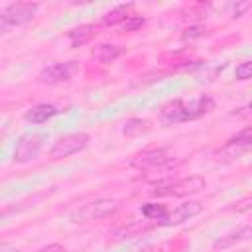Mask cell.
<instances>
[{"label":"cell","mask_w":252,"mask_h":252,"mask_svg":"<svg viewBox=\"0 0 252 252\" xmlns=\"http://www.w3.org/2000/svg\"><path fill=\"white\" fill-rule=\"evenodd\" d=\"M77 65L75 61H67V63H51L47 67H43L37 75V81L43 85H57L63 81H69L75 73Z\"/></svg>","instance_id":"7"},{"label":"cell","mask_w":252,"mask_h":252,"mask_svg":"<svg viewBox=\"0 0 252 252\" xmlns=\"http://www.w3.org/2000/svg\"><path fill=\"white\" fill-rule=\"evenodd\" d=\"M93 35H94V26H91V24H81V26L69 30V33H67L73 47H81V45L89 43L93 39Z\"/></svg>","instance_id":"13"},{"label":"cell","mask_w":252,"mask_h":252,"mask_svg":"<svg viewBox=\"0 0 252 252\" xmlns=\"http://www.w3.org/2000/svg\"><path fill=\"white\" fill-rule=\"evenodd\" d=\"M37 252H67V250H65V246H61V244H47V246L39 248Z\"/></svg>","instance_id":"21"},{"label":"cell","mask_w":252,"mask_h":252,"mask_svg":"<svg viewBox=\"0 0 252 252\" xmlns=\"http://www.w3.org/2000/svg\"><path fill=\"white\" fill-rule=\"evenodd\" d=\"M201 211H203V207H201V203H199V201H187V203H183V205L175 207L173 211H169V215L165 217V220H163L161 224H163V226L181 224V222H185V220L193 219L195 215H199Z\"/></svg>","instance_id":"10"},{"label":"cell","mask_w":252,"mask_h":252,"mask_svg":"<svg viewBox=\"0 0 252 252\" xmlns=\"http://www.w3.org/2000/svg\"><path fill=\"white\" fill-rule=\"evenodd\" d=\"M246 108H248V110H250V112H252V100H250V102H248V106H246Z\"/></svg>","instance_id":"23"},{"label":"cell","mask_w":252,"mask_h":252,"mask_svg":"<svg viewBox=\"0 0 252 252\" xmlns=\"http://www.w3.org/2000/svg\"><path fill=\"white\" fill-rule=\"evenodd\" d=\"M171 159H173V156L167 148H158V150H148L144 154H138L130 163L138 169H156V167L169 163Z\"/></svg>","instance_id":"9"},{"label":"cell","mask_w":252,"mask_h":252,"mask_svg":"<svg viewBox=\"0 0 252 252\" xmlns=\"http://www.w3.org/2000/svg\"><path fill=\"white\" fill-rule=\"evenodd\" d=\"M59 112H61V110H59L57 106L47 104V102H41V104H35V106H32V108H28L26 114H24V118H26L28 122H32V124H43V122H47L49 118L57 116Z\"/></svg>","instance_id":"12"},{"label":"cell","mask_w":252,"mask_h":252,"mask_svg":"<svg viewBox=\"0 0 252 252\" xmlns=\"http://www.w3.org/2000/svg\"><path fill=\"white\" fill-rule=\"evenodd\" d=\"M87 146H89V134H85V132H71V134L61 136V138L51 146L49 158H53V159L69 158V156H73V154L83 152Z\"/></svg>","instance_id":"4"},{"label":"cell","mask_w":252,"mask_h":252,"mask_svg":"<svg viewBox=\"0 0 252 252\" xmlns=\"http://www.w3.org/2000/svg\"><path fill=\"white\" fill-rule=\"evenodd\" d=\"M140 252H150V250H148V248H146V250H140Z\"/></svg>","instance_id":"24"},{"label":"cell","mask_w":252,"mask_h":252,"mask_svg":"<svg viewBox=\"0 0 252 252\" xmlns=\"http://www.w3.org/2000/svg\"><path fill=\"white\" fill-rule=\"evenodd\" d=\"M205 189V179L199 175H191V177H183V179H175L169 183H159L152 195H165V197H185L191 193H197Z\"/></svg>","instance_id":"3"},{"label":"cell","mask_w":252,"mask_h":252,"mask_svg":"<svg viewBox=\"0 0 252 252\" xmlns=\"http://www.w3.org/2000/svg\"><path fill=\"white\" fill-rule=\"evenodd\" d=\"M142 24H144L142 16H130L122 26H124V32H136L138 28H142Z\"/></svg>","instance_id":"20"},{"label":"cell","mask_w":252,"mask_h":252,"mask_svg":"<svg viewBox=\"0 0 252 252\" xmlns=\"http://www.w3.org/2000/svg\"><path fill=\"white\" fill-rule=\"evenodd\" d=\"M134 8V4H120L116 8H112L104 18H102V24L104 26H116V24H124L128 18H130V10Z\"/></svg>","instance_id":"16"},{"label":"cell","mask_w":252,"mask_h":252,"mask_svg":"<svg viewBox=\"0 0 252 252\" xmlns=\"http://www.w3.org/2000/svg\"><path fill=\"white\" fill-rule=\"evenodd\" d=\"M246 240H252V226H240L236 230L226 232L224 236H220V238L215 240L213 248L215 250H219V248L224 250V248H230V246L240 244V242H246Z\"/></svg>","instance_id":"11"},{"label":"cell","mask_w":252,"mask_h":252,"mask_svg":"<svg viewBox=\"0 0 252 252\" xmlns=\"http://www.w3.org/2000/svg\"><path fill=\"white\" fill-rule=\"evenodd\" d=\"M234 77H236L238 81H246V79H252V59L238 63V65H236V69H234Z\"/></svg>","instance_id":"19"},{"label":"cell","mask_w":252,"mask_h":252,"mask_svg":"<svg viewBox=\"0 0 252 252\" xmlns=\"http://www.w3.org/2000/svg\"><path fill=\"white\" fill-rule=\"evenodd\" d=\"M41 134L37 132H26L18 138L16 142V148H14V161L16 163H28L32 159H35L39 156V150H41Z\"/></svg>","instance_id":"5"},{"label":"cell","mask_w":252,"mask_h":252,"mask_svg":"<svg viewBox=\"0 0 252 252\" xmlns=\"http://www.w3.org/2000/svg\"><path fill=\"white\" fill-rule=\"evenodd\" d=\"M213 108H215V100L209 94H201V96H195L191 100L175 98V100H169L161 106L159 118L165 124H179V122L197 120V118L209 114Z\"/></svg>","instance_id":"1"},{"label":"cell","mask_w":252,"mask_h":252,"mask_svg":"<svg viewBox=\"0 0 252 252\" xmlns=\"http://www.w3.org/2000/svg\"><path fill=\"white\" fill-rule=\"evenodd\" d=\"M142 215L148 219V220H156V224H161L165 220V217L169 215L167 207L165 205H159V203H146L142 207Z\"/></svg>","instance_id":"17"},{"label":"cell","mask_w":252,"mask_h":252,"mask_svg":"<svg viewBox=\"0 0 252 252\" xmlns=\"http://www.w3.org/2000/svg\"><path fill=\"white\" fill-rule=\"evenodd\" d=\"M116 209H118V203L116 201H112V199H96V201L85 205L75 215V219L77 220H98V219L110 217Z\"/></svg>","instance_id":"8"},{"label":"cell","mask_w":252,"mask_h":252,"mask_svg":"<svg viewBox=\"0 0 252 252\" xmlns=\"http://www.w3.org/2000/svg\"><path fill=\"white\" fill-rule=\"evenodd\" d=\"M150 128V122L148 120H142V118H130L126 124H124V136H134V134H140V132H146Z\"/></svg>","instance_id":"18"},{"label":"cell","mask_w":252,"mask_h":252,"mask_svg":"<svg viewBox=\"0 0 252 252\" xmlns=\"http://www.w3.org/2000/svg\"><path fill=\"white\" fill-rule=\"evenodd\" d=\"M0 252H20L14 244H10V242H2L0 244Z\"/></svg>","instance_id":"22"},{"label":"cell","mask_w":252,"mask_h":252,"mask_svg":"<svg viewBox=\"0 0 252 252\" xmlns=\"http://www.w3.org/2000/svg\"><path fill=\"white\" fill-rule=\"evenodd\" d=\"M120 55H122V47L114 45V43H100L93 49V57L100 63H110Z\"/></svg>","instance_id":"14"},{"label":"cell","mask_w":252,"mask_h":252,"mask_svg":"<svg viewBox=\"0 0 252 252\" xmlns=\"http://www.w3.org/2000/svg\"><path fill=\"white\" fill-rule=\"evenodd\" d=\"M250 150H252V126H248V128L240 130L238 134H234L232 138H228L226 144L217 152V156H220L224 159H234Z\"/></svg>","instance_id":"6"},{"label":"cell","mask_w":252,"mask_h":252,"mask_svg":"<svg viewBox=\"0 0 252 252\" xmlns=\"http://www.w3.org/2000/svg\"><path fill=\"white\" fill-rule=\"evenodd\" d=\"M37 8L39 6L35 2H14V4H8L0 14V32L6 33L12 28H18V26H24V24L32 22L35 12H37Z\"/></svg>","instance_id":"2"},{"label":"cell","mask_w":252,"mask_h":252,"mask_svg":"<svg viewBox=\"0 0 252 252\" xmlns=\"http://www.w3.org/2000/svg\"><path fill=\"white\" fill-rule=\"evenodd\" d=\"M148 228H150V224H146V220H134V222H130V224H126V226L116 228V230L112 232V236H114L116 240L134 238V236H138L140 232H146Z\"/></svg>","instance_id":"15"}]
</instances>
